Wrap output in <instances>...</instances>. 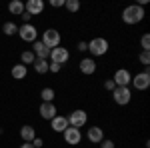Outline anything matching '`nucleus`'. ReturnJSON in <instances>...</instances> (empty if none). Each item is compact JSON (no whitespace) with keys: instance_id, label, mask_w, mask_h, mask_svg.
I'll list each match as a JSON object with an SVG mask.
<instances>
[{"instance_id":"1","label":"nucleus","mask_w":150,"mask_h":148,"mask_svg":"<svg viewBox=\"0 0 150 148\" xmlns=\"http://www.w3.org/2000/svg\"><path fill=\"white\" fill-rule=\"evenodd\" d=\"M144 8L138 6V4H130L122 10V22L124 24H138L144 20Z\"/></svg>"},{"instance_id":"2","label":"nucleus","mask_w":150,"mask_h":148,"mask_svg":"<svg viewBox=\"0 0 150 148\" xmlns=\"http://www.w3.org/2000/svg\"><path fill=\"white\" fill-rule=\"evenodd\" d=\"M108 48H110V44H108V40L102 38V36H96V38H92L88 42V50H90L92 56H104L108 52Z\"/></svg>"},{"instance_id":"3","label":"nucleus","mask_w":150,"mask_h":148,"mask_svg":"<svg viewBox=\"0 0 150 148\" xmlns=\"http://www.w3.org/2000/svg\"><path fill=\"white\" fill-rule=\"evenodd\" d=\"M66 120H68V126L80 130L82 126H86V122H88V114H86V110H82V108H76V110H72L66 116Z\"/></svg>"},{"instance_id":"4","label":"nucleus","mask_w":150,"mask_h":148,"mask_svg":"<svg viewBox=\"0 0 150 148\" xmlns=\"http://www.w3.org/2000/svg\"><path fill=\"white\" fill-rule=\"evenodd\" d=\"M112 100H114L118 106H126L130 100H132V90L130 86H116L112 90Z\"/></svg>"},{"instance_id":"5","label":"nucleus","mask_w":150,"mask_h":148,"mask_svg":"<svg viewBox=\"0 0 150 148\" xmlns=\"http://www.w3.org/2000/svg\"><path fill=\"white\" fill-rule=\"evenodd\" d=\"M42 44L46 46V48H56V46H60V42H62V36H60V32H58L56 28H48V30H44L42 32V40H40Z\"/></svg>"},{"instance_id":"6","label":"nucleus","mask_w":150,"mask_h":148,"mask_svg":"<svg viewBox=\"0 0 150 148\" xmlns=\"http://www.w3.org/2000/svg\"><path fill=\"white\" fill-rule=\"evenodd\" d=\"M68 58H70V50L60 44V46H56V48H52V50H50L48 60H50L52 64H60V66H62V64H66V62H68Z\"/></svg>"},{"instance_id":"7","label":"nucleus","mask_w":150,"mask_h":148,"mask_svg":"<svg viewBox=\"0 0 150 148\" xmlns=\"http://www.w3.org/2000/svg\"><path fill=\"white\" fill-rule=\"evenodd\" d=\"M130 84L136 88V90H148V86H150V72L148 68H144L142 72H138V74H134L132 76V80H130Z\"/></svg>"},{"instance_id":"8","label":"nucleus","mask_w":150,"mask_h":148,"mask_svg":"<svg viewBox=\"0 0 150 148\" xmlns=\"http://www.w3.org/2000/svg\"><path fill=\"white\" fill-rule=\"evenodd\" d=\"M18 36L24 42H36L38 40V28L34 24H22V26H18Z\"/></svg>"},{"instance_id":"9","label":"nucleus","mask_w":150,"mask_h":148,"mask_svg":"<svg viewBox=\"0 0 150 148\" xmlns=\"http://www.w3.org/2000/svg\"><path fill=\"white\" fill-rule=\"evenodd\" d=\"M62 136H64V142H66V144H70V146H78L80 140H82V132L78 130V128L68 126V128L62 132Z\"/></svg>"},{"instance_id":"10","label":"nucleus","mask_w":150,"mask_h":148,"mask_svg":"<svg viewBox=\"0 0 150 148\" xmlns=\"http://www.w3.org/2000/svg\"><path fill=\"white\" fill-rule=\"evenodd\" d=\"M44 8H46V4H44L42 0H26V4H24V12H28L30 16L42 14Z\"/></svg>"},{"instance_id":"11","label":"nucleus","mask_w":150,"mask_h":148,"mask_svg":"<svg viewBox=\"0 0 150 148\" xmlns=\"http://www.w3.org/2000/svg\"><path fill=\"white\" fill-rule=\"evenodd\" d=\"M116 86H130V80H132V74L128 72L126 68H118L114 72V76H112Z\"/></svg>"},{"instance_id":"12","label":"nucleus","mask_w":150,"mask_h":148,"mask_svg":"<svg viewBox=\"0 0 150 148\" xmlns=\"http://www.w3.org/2000/svg\"><path fill=\"white\" fill-rule=\"evenodd\" d=\"M38 112H40L42 120H52L58 114V110H56V106H54V102H42L40 108H38Z\"/></svg>"},{"instance_id":"13","label":"nucleus","mask_w":150,"mask_h":148,"mask_svg":"<svg viewBox=\"0 0 150 148\" xmlns=\"http://www.w3.org/2000/svg\"><path fill=\"white\" fill-rule=\"evenodd\" d=\"M86 138H88V142H92V144H100L104 140V130L100 126H90V128L86 130Z\"/></svg>"},{"instance_id":"14","label":"nucleus","mask_w":150,"mask_h":148,"mask_svg":"<svg viewBox=\"0 0 150 148\" xmlns=\"http://www.w3.org/2000/svg\"><path fill=\"white\" fill-rule=\"evenodd\" d=\"M50 128H52L54 132H58V134H62V132L68 128V120H66V116H60V114H56V116L50 120Z\"/></svg>"},{"instance_id":"15","label":"nucleus","mask_w":150,"mask_h":148,"mask_svg":"<svg viewBox=\"0 0 150 148\" xmlns=\"http://www.w3.org/2000/svg\"><path fill=\"white\" fill-rule=\"evenodd\" d=\"M96 68H98V66H96V60H94V58H82L80 60V72L82 74H86V76H92L94 72H96Z\"/></svg>"},{"instance_id":"16","label":"nucleus","mask_w":150,"mask_h":148,"mask_svg":"<svg viewBox=\"0 0 150 148\" xmlns=\"http://www.w3.org/2000/svg\"><path fill=\"white\" fill-rule=\"evenodd\" d=\"M32 52H34L36 58H42V60H48V56H50V48H46L40 40L32 42Z\"/></svg>"},{"instance_id":"17","label":"nucleus","mask_w":150,"mask_h":148,"mask_svg":"<svg viewBox=\"0 0 150 148\" xmlns=\"http://www.w3.org/2000/svg\"><path fill=\"white\" fill-rule=\"evenodd\" d=\"M12 78L14 80H24L26 76H28V66H24V64H14L10 70Z\"/></svg>"},{"instance_id":"18","label":"nucleus","mask_w":150,"mask_h":148,"mask_svg":"<svg viewBox=\"0 0 150 148\" xmlns=\"http://www.w3.org/2000/svg\"><path fill=\"white\" fill-rule=\"evenodd\" d=\"M20 138H22V142H32V140L36 138V130H34V126L24 124L22 128H20Z\"/></svg>"},{"instance_id":"19","label":"nucleus","mask_w":150,"mask_h":148,"mask_svg":"<svg viewBox=\"0 0 150 148\" xmlns=\"http://www.w3.org/2000/svg\"><path fill=\"white\" fill-rule=\"evenodd\" d=\"M8 12L14 14V16H22L24 14V2L22 0H12L8 4Z\"/></svg>"},{"instance_id":"20","label":"nucleus","mask_w":150,"mask_h":148,"mask_svg":"<svg viewBox=\"0 0 150 148\" xmlns=\"http://www.w3.org/2000/svg\"><path fill=\"white\" fill-rule=\"evenodd\" d=\"M48 64H50L48 60H42V58H36L32 66H34V72H36V74H46V72H48Z\"/></svg>"},{"instance_id":"21","label":"nucleus","mask_w":150,"mask_h":148,"mask_svg":"<svg viewBox=\"0 0 150 148\" xmlns=\"http://www.w3.org/2000/svg\"><path fill=\"white\" fill-rule=\"evenodd\" d=\"M40 98H42V102H54L56 92H54V88L46 86V88H42V90H40Z\"/></svg>"},{"instance_id":"22","label":"nucleus","mask_w":150,"mask_h":148,"mask_svg":"<svg viewBox=\"0 0 150 148\" xmlns=\"http://www.w3.org/2000/svg\"><path fill=\"white\" fill-rule=\"evenodd\" d=\"M34 60H36V56H34V52H32V50H24L22 54H20V64H24V66L34 64Z\"/></svg>"},{"instance_id":"23","label":"nucleus","mask_w":150,"mask_h":148,"mask_svg":"<svg viewBox=\"0 0 150 148\" xmlns=\"http://www.w3.org/2000/svg\"><path fill=\"white\" fill-rule=\"evenodd\" d=\"M64 6H66V10L70 14H76L80 10V0H64Z\"/></svg>"},{"instance_id":"24","label":"nucleus","mask_w":150,"mask_h":148,"mask_svg":"<svg viewBox=\"0 0 150 148\" xmlns=\"http://www.w3.org/2000/svg\"><path fill=\"white\" fill-rule=\"evenodd\" d=\"M2 32H4L6 36H14V34H18V26H16L14 22H4Z\"/></svg>"},{"instance_id":"25","label":"nucleus","mask_w":150,"mask_h":148,"mask_svg":"<svg viewBox=\"0 0 150 148\" xmlns=\"http://www.w3.org/2000/svg\"><path fill=\"white\" fill-rule=\"evenodd\" d=\"M138 62L144 66V68H148V64H150V52L148 50H142L138 54Z\"/></svg>"},{"instance_id":"26","label":"nucleus","mask_w":150,"mask_h":148,"mask_svg":"<svg viewBox=\"0 0 150 148\" xmlns=\"http://www.w3.org/2000/svg\"><path fill=\"white\" fill-rule=\"evenodd\" d=\"M140 46H142V50H148L150 52V36L148 34H142V38H140Z\"/></svg>"},{"instance_id":"27","label":"nucleus","mask_w":150,"mask_h":148,"mask_svg":"<svg viewBox=\"0 0 150 148\" xmlns=\"http://www.w3.org/2000/svg\"><path fill=\"white\" fill-rule=\"evenodd\" d=\"M104 88H106V90L108 92H112L116 88V84H114V80L112 78H108V80H104Z\"/></svg>"},{"instance_id":"28","label":"nucleus","mask_w":150,"mask_h":148,"mask_svg":"<svg viewBox=\"0 0 150 148\" xmlns=\"http://www.w3.org/2000/svg\"><path fill=\"white\" fill-rule=\"evenodd\" d=\"M60 70H62V66H60V64H52V62L48 64V72H52V74H58Z\"/></svg>"},{"instance_id":"29","label":"nucleus","mask_w":150,"mask_h":148,"mask_svg":"<svg viewBox=\"0 0 150 148\" xmlns=\"http://www.w3.org/2000/svg\"><path fill=\"white\" fill-rule=\"evenodd\" d=\"M100 148H116V146H114V142H112V140H108V138H104L102 142H100Z\"/></svg>"},{"instance_id":"30","label":"nucleus","mask_w":150,"mask_h":148,"mask_svg":"<svg viewBox=\"0 0 150 148\" xmlns=\"http://www.w3.org/2000/svg\"><path fill=\"white\" fill-rule=\"evenodd\" d=\"M30 144H32L34 148H42V146H44V140H42V138H38V136H36L34 140L30 142Z\"/></svg>"},{"instance_id":"31","label":"nucleus","mask_w":150,"mask_h":148,"mask_svg":"<svg viewBox=\"0 0 150 148\" xmlns=\"http://www.w3.org/2000/svg\"><path fill=\"white\" fill-rule=\"evenodd\" d=\"M78 50H80V52H86V50H88V42H86V40H80V42H78Z\"/></svg>"},{"instance_id":"32","label":"nucleus","mask_w":150,"mask_h":148,"mask_svg":"<svg viewBox=\"0 0 150 148\" xmlns=\"http://www.w3.org/2000/svg\"><path fill=\"white\" fill-rule=\"evenodd\" d=\"M50 6L52 8H60V6H64V0H50Z\"/></svg>"},{"instance_id":"33","label":"nucleus","mask_w":150,"mask_h":148,"mask_svg":"<svg viewBox=\"0 0 150 148\" xmlns=\"http://www.w3.org/2000/svg\"><path fill=\"white\" fill-rule=\"evenodd\" d=\"M20 18H22V20H24V24H30V18H32V16H30L28 12H24V14H22V16H20Z\"/></svg>"},{"instance_id":"34","label":"nucleus","mask_w":150,"mask_h":148,"mask_svg":"<svg viewBox=\"0 0 150 148\" xmlns=\"http://www.w3.org/2000/svg\"><path fill=\"white\" fill-rule=\"evenodd\" d=\"M20 148H34L30 142H24V144H20Z\"/></svg>"}]
</instances>
